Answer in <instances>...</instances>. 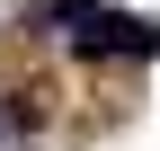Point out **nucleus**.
Masks as SVG:
<instances>
[{"label":"nucleus","instance_id":"nucleus-1","mask_svg":"<svg viewBox=\"0 0 160 151\" xmlns=\"http://www.w3.org/2000/svg\"><path fill=\"white\" fill-rule=\"evenodd\" d=\"M53 27H71V53H80V62H98V53H133V62H151V53H160V27H151V18L98 9V0H62Z\"/></svg>","mask_w":160,"mask_h":151}]
</instances>
